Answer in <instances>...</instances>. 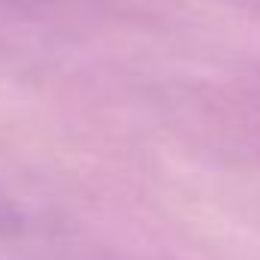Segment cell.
<instances>
[{
  "instance_id": "obj_1",
  "label": "cell",
  "mask_w": 260,
  "mask_h": 260,
  "mask_svg": "<svg viewBox=\"0 0 260 260\" xmlns=\"http://www.w3.org/2000/svg\"><path fill=\"white\" fill-rule=\"evenodd\" d=\"M18 230H21V212H18V206L6 197V191L0 188V239L15 236Z\"/></svg>"
}]
</instances>
